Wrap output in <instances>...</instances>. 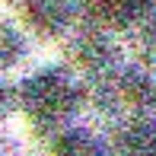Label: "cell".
Returning <instances> with one entry per match:
<instances>
[{
  "label": "cell",
  "mask_w": 156,
  "mask_h": 156,
  "mask_svg": "<svg viewBox=\"0 0 156 156\" xmlns=\"http://www.w3.org/2000/svg\"><path fill=\"white\" fill-rule=\"evenodd\" d=\"M32 38L23 23L10 16H0V73H13L29 61Z\"/></svg>",
  "instance_id": "277c9868"
},
{
  "label": "cell",
  "mask_w": 156,
  "mask_h": 156,
  "mask_svg": "<svg viewBox=\"0 0 156 156\" xmlns=\"http://www.w3.org/2000/svg\"><path fill=\"white\" fill-rule=\"evenodd\" d=\"M118 96L131 105V112H147L156 105V73L147 67H131L118 76Z\"/></svg>",
  "instance_id": "8992f818"
},
{
  "label": "cell",
  "mask_w": 156,
  "mask_h": 156,
  "mask_svg": "<svg viewBox=\"0 0 156 156\" xmlns=\"http://www.w3.org/2000/svg\"><path fill=\"white\" fill-rule=\"evenodd\" d=\"M73 19L70 0H23V26L38 38H61Z\"/></svg>",
  "instance_id": "3957f363"
},
{
  "label": "cell",
  "mask_w": 156,
  "mask_h": 156,
  "mask_svg": "<svg viewBox=\"0 0 156 156\" xmlns=\"http://www.w3.org/2000/svg\"><path fill=\"white\" fill-rule=\"evenodd\" d=\"M0 102H3V96H0Z\"/></svg>",
  "instance_id": "ba28073f"
},
{
  "label": "cell",
  "mask_w": 156,
  "mask_h": 156,
  "mask_svg": "<svg viewBox=\"0 0 156 156\" xmlns=\"http://www.w3.org/2000/svg\"><path fill=\"white\" fill-rule=\"evenodd\" d=\"M108 147L112 156H156V118L150 112H131Z\"/></svg>",
  "instance_id": "7a4b0ae2"
},
{
  "label": "cell",
  "mask_w": 156,
  "mask_h": 156,
  "mask_svg": "<svg viewBox=\"0 0 156 156\" xmlns=\"http://www.w3.org/2000/svg\"><path fill=\"white\" fill-rule=\"evenodd\" d=\"M51 156H112V147L89 127H64L51 140Z\"/></svg>",
  "instance_id": "5b68a950"
},
{
  "label": "cell",
  "mask_w": 156,
  "mask_h": 156,
  "mask_svg": "<svg viewBox=\"0 0 156 156\" xmlns=\"http://www.w3.org/2000/svg\"><path fill=\"white\" fill-rule=\"evenodd\" d=\"M19 99H23V108L32 121L38 124H61L67 121V115L76 108L80 102V89H76V80L61 67H45L35 70L23 80V89H19Z\"/></svg>",
  "instance_id": "6da1fadb"
},
{
  "label": "cell",
  "mask_w": 156,
  "mask_h": 156,
  "mask_svg": "<svg viewBox=\"0 0 156 156\" xmlns=\"http://www.w3.org/2000/svg\"><path fill=\"white\" fill-rule=\"evenodd\" d=\"M137 51H140V64L147 70L156 73V13H150L147 19H140L137 26Z\"/></svg>",
  "instance_id": "52a82bcc"
}]
</instances>
